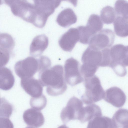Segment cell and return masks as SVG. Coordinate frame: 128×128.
I'll use <instances>...</instances> for the list:
<instances>
[{"label": "cell", "instance_id": "cell-1", "mask_svg": "<svg viewBox=\"0 0 128 128\" xmlns=\"http://www.w3.org/2000/svg\"><path fill=\"white\" fill-rule=\"evenodd\" d=\"M61 2L60 0H21L19 17L37 28H42Z\"/></svg>", "mask_w": 128, "mask_h": 128}, {"label": "cell", "instance_id": "cell-2", "mask_svg": "<svg viewBox=\"0 0 128 128\" xmlns=\"http://www.w3.org/2000/svg\"><path fill=\"white\" fill-rule=\"evenodd\" d=\"M63 73V67L60 65L39 72V80L43 86H46V92L48 94L57 96L66 90L67 86Z\"/></svg>", "mask_w": 128, "mask_h": 128}, {"label": "cell", "instance_id": "cell-3", "mask_svg": "<svg viewBox=\"0 0 128 128\" xmlns=\"http://www.w3.org/2000/svg\"><path fill=\"white\" fill-rule=\"evenodd\" d=\"M102 59L101 50L89 45L83 52L81 58L83 64L80 70L84 78L94 75L100 66Z\"/></svg>", "mask_w": 128, "mask_h": 128}, {"label": "cell", "instance_id": "cell-4", "mask_svg": "<svg viewBox=\"0 0 128 128\" xmlns=\"http://www.w3.org/2000/svg\"><path fill=\"white\" fill-rule=\"evenodd\" d=\"M84 81L86 90L81 99L85 104H92L104 98L105 92L98 76L94 75L92 77L84 78Z\"/></svg>", "mask_w": 128, "mask_h": 128}, {"label": "cell", "instance_id": "cell-5", "mask_svg": "<svg viewBox=\"0 0 128 128\" xmlns=\"http://www.w3.org/2000/svg\"><path fill=\"white\" fill-rule=\"evenodd\" d=\"M42 69L40 58L36 59L33 56H29L18 61L14 66L16 74L21 79L32 77Z\"/></svg>", "mask_w": 128, "mask_h": 128}, {"label": "cell", "instance_id": "cell-6", "mask_svg": "<svg viewBox=\"0 0 128 128\" xmlns=\"http://www.w3.org/2000/svg\"><path fill=\"white\" fill-rule=\"evenodd\" d=\"M79 67V62L72 58H68L65 62L64 78L67 82L71 86L80 84L84 80Z\"/></svg>", "mask_w": 128, "mask_h": 128}, {"label": "cell", "instance_id": "cell-7", "mask_svg": "<svg viewBox=\"0 0 128 128\" xmlns=\"http://www.w3.org/2000/svg\"><path fill=\"white\" fill-rule=\"evenodd\" d=\"M83 107L81 100L74 96L70 98L61 112L60 117L62 121L66 124L72 120H78Z\"/></svg>", "mask_w": 128, "mask_h": 128}, {"label": "cell", "instance_id": "cell-8", "mask_svg": "<svg viewBox=\"0 0 128 128\" xmlns=\"http://www.w3.org/2000/svg\"><path fill=\"white\" fill-rule=\"evenodd\" d=\"M115 38V35L112 30L104 29L94 35L90 39L88 44L101 50L110 47L113 44Z\"/></svg>", "mask_w": 128, "mask_h": 128}, {"label": "cell", "instance_id": "cell-9", "mask_svg": "<svg viewBox=\"0 0 128 128\" xmlns=\"http://www.w3.org/2000/svg\"><path fill=\"white\" fill-rule=\"evenodd\" d=\"M15 45L13 39L10 34L2 33L0 35V67L6 64L10 59Z\"/></svg>", "mask_w": 128, "mask_h": 128}, {"label": "cell", "instance_id": "cell-10", "mask_svg": "<svg viewBox=\"0 0 128 128\" xmlns=\"http://www.w3.org/2000/svg\"><path fill=\"white\" fill-rule=\"evenodd\" d=\"M79 40V32L77 28H71L61 36L58 44L64 50L71 52Z\"/></svg>", "mask_w": 128, "mask_h": 128}, {"label": "cell", "instance_id": "cell-11", "mask_svg": "<svg viewBox=\"0 0 128 128\" xmlns=\"http://www.w3.org/2000/svg\"><path fill=\"white\" fill-rule=\"evenodd\" d=\"M104 100L114 106L120 108L125 104L126 97L124 92L116 86L111 87L105 92Z\"/></svg>", "mask_w": 128, "mask_h": 128}, {"label": "cell", "instance_id": "cell-12", "mask_svg": "<svg viewBox=\"0 0 128 128\" xmlns=\"http://www.w3.org/2000/svg\"><path fill=\"white\" fill-rule=\"evenodd\" d=\"M20 85L32 97H37L42 94L43 86L39 80L33 77L21 79Z\"/></svg>", "mask_w": 128, "mask_h": 128}, {"label": "cell", "instance_id": "cell-13", "mask_svg": "<svg viewBox=\"0 0 128 128\" xmlns=\"http://www.w3.org/2000/svg\"><path fill=\"white\" fill-rule=\"evenodd\" d=\"M23 118L28 127H39L44 124L45 121L42 112L40 110L33 108L26 110L23 113Z\"/></svg>", "mask_w": 128, "mask_h": 128}, {"label": "cell", "instance_id": "cell-14", "mask_svg": "<svg viewBox=\"0 0 128 128\" xmlns=\"http://www.w3.org/2000/svg\"><path fill=\"white\" fill-rule=\"evenodd\" d=\"M48 39L45 34L37 36L33 40L30 46V54L34 57L40 56L47 48Z\"/></svg>", "mask_w": 128, "mask_h": 128}, {"label": "cell", "instance_id": "cell-15", "mask_svg": "<svg viewBox=\"0 0 128 128\" xmlns=\"http://www.w3.org/2000/svg\"><path fill=\"white\" fill-rule=\"evenodd\" d=\"M102 115L100 107L97 105L92 104L83 107L78 120L81 122L84 123L89 121L96 117Z\"/></svg>", "mask_w": 128, "mask_h": 128}, {"label": "cell", "instance_id": "cell-16", "mask_svg": "<svg viewBox=\"0 0 128 128\" xmlns=\"http://www.w3.org/2000/svg\"><path fill=\"white\" fill-rule=\"evenodd\" d=\"M77 19L73 10L70 8H67L62 10L58 14L56 21L60 26L67 28L75 23Z\"/></svg>", "mask_w": 128, "mask_h": 128}, {"label": "cell", "instance_id": "cell-17", "mask_svg": "<svg viewBox=\"0 0 128 128\" xmlns=\"http://www.w3.org/2000/svg\"><path fill=\"white\" fill-rule=\"evenodd\" d=\"M0 88L3 90H7L13 86L15 79L12 71L4 67H1L0 71Z\"/></svg>", "mask_w": 128, "mask_h": 128}, {"label": "cell", "instance_id": "cell-18", "mask_svg": "<svg viewBox=\"0 0 128 128\" xmlns=\"http://www.w3.org/2000/svg\"><path fill=\"white\" fill-rule=\"evenodd\" d=\"M113 24L114 32L118 36L121 37L128 36V18L118 16Z\"/></svg>", "mask_w": 128, "mask_h": 128}, {"label": "cell", "instance_id": "cell-19", "mask_svg": "<svg viewBox=\"0 0 128 128\" xmlns=\"http://www.w3.org/2000/svg\"><path fill=\"white\" fill-rule=\"evenodd\" d=\"M87 128H115V126L112 119L100 116L96 117L89 121Z\"/></svg>", "mask_w": 128, "mask_h": 128}, {"label": "cell", "instance_id": "cell-20", "mask_svg": "<svg viewBox=\"0 0 128 128\" xmlns=\"http://www.w3.org/2000/svg\"><path fill=\"white\" fill-rule=\"evenodd\" d=\"M112 119L115 128H128V110H118L114 115Z\"/></svg>", "mask_w": 128, "mask_h": 128}, {"label": "cell", "instance_id": "cell-21", "mask_svg": "<svg viewBox=\"0 0 128 128\" xmlns=\"http://www.w3.org/2000/svg\"><path fill=\"white\" fill-rule=\"evenodd\" d=\"M103 24L100 16L93 14L90 16L86 26L94 34L100 31L103 27Z\"/></svg>", "mask_w": 128, "mask_h": 128}, {"label": "cell", "instance_id": "cell-22", "mask_svg": "<svg viewBox=\"0 0 128 128\" xmlns=\"http://www.w3.org/2000/svg\"><path fill=\"white\" fill-rule=\"evenodd\" d=\"M116 11L112 7L107 6L103 8L101 10L100 18L104 24H110L114 21L116 18Z\"/></svg>", "mask_w": 128, "mask_h": 128}, {"label": "cell", "instance_id": "cell-23", "mask_svg": "<svg viewBox=\"0 0 128 128\" xmlns=\"http://www.w3.org/2000/svg\"><path fill=\"white\" fill-rule=\"evenodd\" d=\"M114 8L118 16L128 18V2L125 0H117Z\"/></svg>", "mask_w": 128, "mask_h": 128}, {"label": "cell", "instance_id": "cell-24", "mask_svg": "<svg viewBox=\"0 0 128 128\" xmlns=\"http://www.w3.org/2000/svg\"><path fill=\"white\" fill-rule=\"evenodd\" d=\"M13 110V106L4 98H1L0 117L9 118Z\"/></svg>", "mask_w": 128, "mask_h": 128}, {"label": "cell", "instance_id": "cell-25", "mask_svg": "<svg viewBox=\"0 0 128 128\" xmlns=\"http://www.w3.org/2000/svg\"><path fill=\"white\" fill-rule=\"evenodd\" d=\"M47 103L46 98L43 94L38 97H32L30 102V104L32 108L40 110L45 107Z\"/></svg>", "mask_w": 128, "mask_h": 128}, {"label": "cell", "instance_id": "cell-26", "mask_svg": "<svg viewBox=\"0 0 128 128\" xmlns=\"http://www.w3.org/2000/svg\"><path fill=\"white\" fill-rule=\"evenodd\" d=\"M102 56L101 67H110L111 62L110 53V48H106L101 50Z\"/></svg>", "mask_w": 128, "mask_h": 128}, {"label": "cell", "instance_id": "cell-27", "mask_svg": "<svg viewBox=\"0 0 128 128\" xmlns=\"http://www.w3.org/2000/svg\"><path fill=\"white\" fill-rule=\"evenodd\" d=\"M110 67L113 69L115 74L119 76H124L127 74L126 66L121 64L112 63L110 65Z\"/></svg>", "mask_w": 128, "mask_h": 128}, {"label": "cell", "instance_id": "cell-28", "mask_svg": "<svg viewBox=\"0 0 128 128\" xmlns=\"http://www.w3.org/2000/svg\"><path fill=\"white\" fill-rule=\"evenodd\" d=\"M0 127L13 128L14 125L9 118L0 117Z\"/></svg>", "mask_w": 128, "mask_h": 128}, {"label": "cell", "instance_id": "cell-29", "mask_svg": "<svg viewBox=\"0 0 128 128\" xmlns=\"http://www.w3.org/2000/svg\"><path fill=\"white\" fill-rule=\"evenodd\" d=\"M127 53L126 58L123 62V64L125 66H128V46H126Z\"/></svg>", "mask_w": 128, "mask_h": 128}, {"label": "cell", "instance_id": "cell-30", "mask_svg": "<svg viewBox=\"0 0 128 128\" xmlns=\"http://www.w3.org/2000/svg\"><path fill=\"white\" fill-rule=\"evenodd\" d=\"M67 0L72 4L74 7H76V6L78 0Z\"/></svg>", "mask_w": 128, "mask_h": 128}]
</instances>
